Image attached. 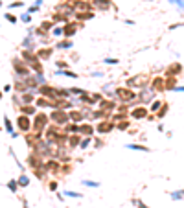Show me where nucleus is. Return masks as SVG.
<instances>
[{
    "mask_svg": "<svg viewBox=\"0 0 184 208\" xmlns=\"http://www.w3.org/2000/svg\"><path fill=\"white\" fill-rule=\"evenodd\" d=\"M48 122H50V116L44 114V113H37L31 120V131L33 133H44V129L48 127Z\"/></svg>",
    "mask_w": 184,
    "mask_h": 208,
    "instance_id": "nucleus-1",
    "label": "nucleus"
},
{
    "mask_svg": "<svg viewBox=\"0 0 184 208\" xmlns=\"http://www.w3.org/2000/svg\"><path fill=\"white\" fill-rule=\"evenodd\" d=\"M50 120H52V124L53 125H67L70 120H68V113L67 111H63V109H53V113L50 114Z\"/></svg>",
    "mask_w": 184,
    "mask_h": 208,
    "instance_id": "nucleus-2",
    "label": "nucleus"
},
{
    "mask_svg": "<svg viewBox=\"0 0 184 208\" xmlns=\"http://www.w3.org/2000/svg\"><path fill=\"white\" fill-rule=\"evenodd\" d=\"M114 94L118 96V100L123 101V103H129V101H133L134 98H136V92L131 90L129 87H118V89L114 90Z\"/></svg>",
    "mask_w": 184,
    "mask_h": 208,
    "instance_id": "nucleus-3",
    "label": "nucleus"
},
{
    "mask_svg": "<svg viewBox=\"0 0 184 208\" xmlns=\"http://www.w3.org/2000/svg\"><path fill=\"white\" fill-rule=\"evenodd\" d=\"M147 83H149V78H147L146 74L133 76L131 79H127V87H129V89H131V87H133V89H144Z\"/></svg>",
    "mask_w": 184,
    "mask_h": 208,
    "instance_id": "nucleus-4",
    "label": "nucleus"
},
{
    "mask_svg": "<svg viewBox=\"0 0 184 208\" xmlns=\"http://www.w3.org/2000/svg\"><path fill=\"white\" fill-rule=\"evenodd\" d=\"M15 124H17V129L20 131V133H30L31 131V120L26 114H18L17 120H15Z\"/></svg>",
    "mask_w": 184,
    "mask_h": 208,
    "instance_id": "nucleus-5",
    "label": "nucleus"
},
{
    "mask_svg": "<svg viewBox=\"0 0 184 208\" xmlns=\"http://www.w3.org/2000/svg\"><path fill=\"white\" fill-rule=\"evenodd\" d=\"M13 68H15V74L18 76V78H26V76H30V68H28V64L22 61V59H13Z\"/></svg>",
    "mask_w": 184,
    "mask_h": 208,
    "instance_id": "nucleus-6",
    "label": "nucleus"
},
{
    "mask_svg": "<svg viewBox=\"0 0 184 208\" xmlns=\"http://www.w3.org/2000/svg\"><path fill=\"white\" fill-rule=\"evenodd\" d=\"M28 166L31 170H39L44 166V160H42V155H39L37 151H33L31 155H28Z\"/></svg>",
    "mask_w": 184,
    "mask_h": 208,
    "instance_id": "nucleus-7",
    "label": "nucleus"
},
{
    "mask_svg": "<svg viewBox=\"0 0 184 208\" xmlns=\"http://www.w3.org/2000/svg\"><path fill=\"white\" fill-rule=\"evenodd\" d=\"M112 129H114V122H112V120H101V122L96 125V131H98L100 135H109Z\"/></svg>",
    "mask_w": 184,
    "mask_h": 208,
    "instance_id": "nucleus-8",
    "label": "nucleus"
},
{
    "mask_svg": "<svg viewBox=\"0 0 184 208\" xmlns=\"http://www.w3.org/2000/svg\"><path fill=\"white\" fill-rule=\"evenodd\" d=\"M39 94L42 96V98H46V100H55V87H50V85H41L39 87Z\"/></svg>",
    "mask_w": 184,
    "mask_h": 208,
    "instance_id": "nucleus-9",
    "label": "nucleus"
},
{
    "mask_svg": "<svg viewBox=\"0 0 184 208\" xmlns=\"http://www.w3.org/2000/svg\"><path fill=\"white\" fill-rule=\"evenodd\" d=\"M52 30H53V22L52 20H46V22H41V26L35 30V35L37 37H44V35L52 33Z\"/></svg>",
    "mask_w": 184,
    "mask_h": 208,
    "instance_id": "nucleus-10",
    "label": "nucleus"
},
{
    "mask_svg": "<svg viewBox=\"0 0 184 208\" xmlns=\"http://www.w3.org/2000/svg\"><path fill=\"white\" fill-rule=\"evenodd\" d=\"M44 171H50V173H59L61 171V160H55V158H50L48 162H44Z\"/></svg>",
    "mask_w": 184,
    "mask_h": 208,
    "instance_id": "nucleus-11",
    "label": "nucleus"
},
{
    "mask_svg": "<svg viewBox=\"0 0 184 208\" xmlns=\"http://www.w3.org/2000/svg\"><path fill=\"white\" fill-rule=\"evenodd\" d=\"M147 107H144V105H138V107H134L133 111H131V118L133 120H144V118H147Z\"/></svg>",
    "mask_w": 184,
    "mask_h": 208,
    "instance_id": "nucleus-12",
    "label": "nucleus"
},
{
    "mask_svg": "<svg viewBox=\"0 0 184 208\" xmlns=\"http://www.w3.org/2000/svg\"><path fill=\"white\" fill-rule=\"evenodd\" d=\"M164 89H166L164 76H157V78L153 79V83H151V90H153V92H160V90H164Z\"/></svg>",
    "mask_w": 184,
    "mask_h": 208,
    "instance_id": "nucleus-13",
    "label": "nucleus"
},
{
    "mask_svg": "<svg viewBox=\"0 0 184 208\" xmlns=\"http://www.w3.org/2000/svg\"><path fill=\"white\" fill-rule=\"evenodd\" d=\"M98 107H100V111H103L105 114H109V113L116 111V103H114V101H111V100H100Z\"/></svg>",
    "mask_w": 184,
    "mask_h": 208,
    "instance_id": "nucleus-14",
    "label": "nucleus"
},
{
    "mask_svg": "<svg viewBox=\"0 0 184 208\" xmlns=\"http://www.w3.org/2000/svg\"><path fill=\"white\" fill-rule=\"evenodd\" d=\"M92 6L96 9H100V11H109L112 7V2L111 0H92Z\"/></svg>",
    "mask_w": 184,
    "mask_h": 208,
    "instance_id": "nucleus-15",
    "label": "nucleus"
},
{
    "mask_svg": "<svg viewBox=\"0 0 184 208\" xmlns=\"http://www.w3.org/2000/svg\"><path fill=\"white\" fill-rule=\"evenodd\" d=\"M63 28H64V33H63V37H64V39H72L75 33H78V24H74V22L64 24Z\"/></svg>",
    "mask_w": 184,
    "mask_h": 208,
    "instance_id": "nucleus-16",
    "label": "nucleus"
},
{
    "mask_svg": "<svg viewBox=\"0 0 184 208\" xmlns=\"http://www.w3.org/2000/svg\"><path fill=\"white\" fill-rule=\"evenodd\" d=\"M180 70H182V67H180V63H171L169 67H168V70H166V78H175V76H179L180 74Z\"/></svg>",
    "mask_w": 184,
    "mask_h": 208,
    "instance_id": "nucleus-17",
    "label": "nucleus"
},
{
    "mask_svg": "<svg viewBox=\"0 0 184 208\" xmlns=\"http://www.w3.org/2000/svg\"><path fill=\"white\" fill-rule=\"evenodd\" d=\"M68 120L72 124H81L85 120V113L83 111H70L68 113Z\"/></svg>",
    "mask_w": 184,
    "mask_h": 208,
    "instance_id": "nucleus-18",
    "label": "nucleus"
},
{
    "mask_svg": "<svg viewBox=\"0 0 184 208\" xmlns=\"http://www.w3.org/2000/svg\"><path fill=\"white\" fill-rule=\"evenodd\" d=\"M52 53H53V48H41V50H37V53H35V56L41 59V61H46V59H50L52 57Z\"/></svg>",
    "mask_w": 184,
    "mask_h": 208,
    "instance_id": "nucleus-19",
    "label": "nucleus"
},
{
    "mask_svg": "<svg viewBox=\"0 0 184 208\" xmlns=\"http://www.w3.org/2000/svg\"><path fill=\"white\" fill-rule=\"evenodd\" d=\"M94 127L90 124H79V133L78 135H83V136H92L94 135Z\"/></svg>",
    "mask_w": 184,
    "mask_h": 208,
    "instance_id": "nucleus-20",
    "label": "nucleus"
},
{
    "mask_svg": "<svg viewBox=\"0 0 184 208\" xmlns=\"http://www.w3.org/2000/svg\"><path fill=\"white\" fill-rule=\"evenodd\" d=\"M4 129L7 131V133H9V136H11V138H17L18 135L15 133V127H13V122H11V120H9L7 116H4Z\"/></svg>",
    "mask_w": 184,
    "mask_h": 208,
    "instance_id": "nucleus-21",
    "label": "nucleus"
},
{
    "mask_svg": "<svg viewBox=\"0 0 184 208\" xmlns=\"http://www.w3.org/2000/svg\"><path fill=\"white\" fill-rule=\"evenodd\" d=\"M72 46H74L72 39H59V41H57V44H55L57 50H70Z\"/></svg>",
    "mask_w": 184,
    "mask_h": 208,
    "instance_id": "nucleus-22",
    "label": "nucleus"
},
{
    "mask_svg": "<svg viewBox=\"0 0 184 208\" xmlns=\"http://www.w3.org/2000/svg\"><path fill=\"white\" fill-rule=\"evenodd\" d=\"M18 109H20V114H26V116H35L37 114V107L35 105H22Z\"/></svg>",
    "mask_w": 184,
    "mask_h": 208,
    "instance_id": "nucleus-23",
    "label": "nucleus"
},
{
    "mask_svg": "<svg viewBox=\"0 0 184 208\" xmlns=\"http://www.w3.org/2000/svg\"><path fill=\"white\" fill-rule=\"evenodd\" d=\"M79 144H81V135H68V146H70V149L79 147Z\"/></svg>",
    "mask_w": 184,
    "mask_h": 208,
    "instance_id": "nucleus-24",
    "label": "nucleus"
},
{
    "mask_svg": "<svg viewBox=\"0 0 184 208\" xmlns=\"http://www.w3.org/2000/svg\"><path fill=\"white\" fill-rule=\"evenodd\" d=\"M33 105H35L37 109H44V107H52L53 101H52V100H46V98H42V96H41V98H37V100H35Z\"/></svg>",
    "mask_w": 184,
    "mask_h": 208,
    "instance_id": "nucleus-25",
    "label": "nucleus"
},
{
    "mask_svg": "<svg viewBox=\"0 0 184 208\" xmlns=\"http://www.w3.org/2000/svg\"><path fill=\"white\" fill-rule=\"evenodd\" d=\"M22 46H24V50H30V52H31V50H33V46H35V42H33V35H31V33L24 37V41H22Z\"/></svg>",
    "mask_w": 184,
    "mask_h": 208,
    "instance_id": "nucleus-26",
    "label": "nucleus"
},
{
    "mask_svg": "<svg viewBox=\"0 0 184 208\" xmlns=\"http://www.w3.org/2000/svg\"><path fill=\"white\" fill-rule=\"evenodd\" d=\"M74 15H75L78 20H90V19H94V11H78Z\"/></svg>",
    "mask_w": 184,
    "mask_h": 208,
    "instance_id": "nucleus-27",
    "label": "nucleus"
},
{
    "mask_svg": "<svg viewBox=\"0 0 184 208\" xmlns=\"http://www.w3.org/2000/svg\"><path fill=\"white\" fill-rule=\"evenodd\" d=\"M52 22H53V26H55L57 22H61V24L64 26V24H68V22H70V19H68V17H64V15L55 13V15H53V19H52Z\"/></svg>",
    "mask_w": 184,
    "mask_h": 208,
    "instance_id": "nucleus-28",
    "label": "nucleus"
},
{
    "mask_svg": "<svg viewBox=\"0 0 184 208\" xmlns=\"http://www.w3.org/2000/svg\"><path fill=\"white\" fill-rule=\"evenodd\" d=\"M64 133L67 135H78L79 133V124H67V129H64Z\"/></svg>",
    "mask_w": 184,
    "mask_h": 208,
    "instance_id": "nucleus-29",
    "label": "nucleus"
},
{
    "mask_svg": "<svg viewBox=\"0 0 184 208\" xmlns=\"http://www.w3.org/2000/svg\"><path fill=\"white\" fill-rule=\"evenodd\" d=\"M55 76H63V78H72V79H75V78H79L75 72H72V70H57L55 72Z\"/></svg>",
    "mask_w": 184,
    "mask_h": 208,
    "instance_id": "nucleus-30",
    "label": "nucleus"
},
{
    "mask_svg": "<svg viewBox=\"0 0 184 208\" xmlns=\"http://www.w3.org/2000/svg\"><path fill=\"white\" fill-rule=\"evenodd\" d=\"M140 100H142L144 103L151 101V100H153V90H151V89H149V92H147V90H144L142 94H140Z\"/></svg>",
    "mask_w": 184,
    "mask_h": 208,
    "instance_id": "nucleus-31",
    "label": "nucleus"
},
{
    "mask_svg": "<svg viewBox=\"0 0 184 208\" xmlns=\"http://www.w3.org/2000/svg\"><path fill=\"white\" fill-rule=\"evenodd\" d=\"M17 182H18V188H20V186H22V188H26V186L30 184V177H28V175H20V177L17 179Z\"/></svg>",
    "mask_w": 184,
    "mask_h": 208,
    "instance_id": "nucleus-32",
    "label": "nucleus"
},
{
    "mask_svg": "<svg viewBox=\"0 0 184 208\" xmlns=\"http://www.w3.org/2000/svg\"><path fill=\"white\" fill-rule=\"evenodd\" d=\"M127 149H133V151H149V147L142 146V144H127Z\"/></svg>",
    "mask_w": 184,
    "mask_h": 208,
    "instance_id": "nucleus-33",
    "label": "nucleus"
},
{
    "mask_svg": "<svg viewBox=\"0 0 184 208\" xmlns=\"http://www.w3.org/2000/svg\"><path fill=\"white\" fill-rule=\"evenodd\" d=\"M7 188H9V192H11V193H17L18 192V182H17V179L7 181Z\"/></svg>",
    "mask_w": 184,
    "mask_h": 208,
    "instance_id": "nucleus-34",
    "label": "nucleus"
},
{
    "mask_svg": "<svg viewBox=\"0 0 184 208\" xmlns=\"http://www.w3.org/2000/svg\"><path fill=\"white\" fill-rule=\"evenodd\" d=\"M162 105H164V103H162V101H158V100H155L153 103H151V107H149V111H151V113H158V111H160V109H162Z\"/></svg>",
    "mask_w": 184,
    "mask_h": 208,
    "instance_id": "nucleus-35",
    "label": "nucleus"
},
{
    "mask_svg": "<svg viewBox=\"0 0 184 208\" xmlns=\"http://www.w3.org/2000/svg\"><path fill=\"white\" fill-rule=\"evenodd\" d=\"M63 33H64V28L63 26H53V30H52V35L53 37H63Z\"/></svg>",
    "mask_w": 184,
    "mask_h": 208,
    "instance_id": "nucleus-36",
    "label": "nucleus"
},
{
    "mask_svg": "<svg viewBox=\"0 0 184 208\" xmlns=\"http://www.w3.org/2000/svg\"><path fill=\"white\" fill-rule=\"evenodd\" d=\"M90 142H92V136H85V138H81V144H79V149H86L90 146Z\"/></svg>",
    "mask_w": 184,
    "mask_h": 208,
    "instance_id": "nucleus-37",
    "label": "nucleus"
},
{
    "mask_svg": "<svg viewBox=\"0 0 184 208\" xmlns=\"http://www.w3.org/2000/svg\"><path fill=\"white\" fill-rule=\"evenodd\" d=\"M114 127H116V129L125 131V129L129 127V120H120V122H116V124H114Z\"/></svg>",
    "mask_w": 184,
    "mask_h": 208,
    "instance_id": "nucleus-38",
    "label": "nucleus"
},
{
    "mask_svg": "<svg viewBox=\"0 0 184 208\" xmlns=\"http://www.w3.org/2000/svg\"><path fill=\"white\" fill-rule=\"evenodd\" d=\"M64 197H74V199H81V193L79 192H72V190H67V192H64Z\"/></svg>",
    "mask_w": 184,
    "mask_h": 208,
    "instance_id": "nucleus-39",
    "label": "nucleus"
},
{
    "mask_svg": "<svg viewBox=\"0 0 184 208\" xmlns=\"http://www.w3.org/2000/svg\"><path fill=\"white\" fill-rule=\"evenodd\" d=\"M68 90H70V96H81V94H85V90L79 89V87H72V89H68Z\"/></svg>",
    "mask_w": 184,
    "mask_h": 208,
    "instance_id": "nucleus-40",
    "label": "nucleus"
},
{
    "mask_svg": "<svg viewBox=\"0 0 184 208\" xmlns=\"http://www.w3.org/2000/svg\"><path fill=\"white\" fill-rule=\"evenodd\" d=\"M81 182H83V186H89V188H98V186H100L98 181H86V179H85V181H81Z\"/></svg>",
    "mask_w": 184,
    "mask_h": 208,
    "instance_id": "nucleus-41",
    "label": "nucleus"
},
{
    "mask_svg": "<svg viewBox=\"0 0 184 208\" xmlns=\"http://www.w3.org/2000/svg\"><path fill=\"white\" fill-rule=\"evenodd\" d=\"M4 17H6V20H7V22H11V24H17V22H18V19H17L13 13H6Z\"/></svg>",
    "mask_w": 184,
    "mask_h": 208,
    "instance_id": "nucleus-42",
    "label": "nucleus"
},
{
    "mask_svg": "<svg viewBox=\"0 0 184 208\" xmlns=\"http://www.w3.org/2000/svg\"><path fill=\"white\" fill-rule=\"evenodd\" d=\"M55 67H57V70H67L68 64L64 63V61H55Z\"/></svg>",
    "mask_w": 184,
    "mask_h": 208,
    "instance_id": "nucleus-43",
    "label": "nucleus"
},
{
    "mask_svg": "<svg viewBox=\"0 0 184 208\" xmlns=\"http://www.w3.org/2000/svg\"><path fill=\"white\" fill-rule=\"evenodd\" d=\"M166 113H168V105L164 103V105H162V109H160V111H158V118L162 120V118H164V116H166Z\"/></svg>",
    "mask_w": 184,
    "mask_h": 208,
    "instance_id": "nucleus-44",
    "label": "nucleus"
},
{
    "mask_svg": "<svg viewBox=\"0 0 184 208\" xmlns=\"http://www.w3.org/2000/svg\"><path fill=\"white\" fill-rule=\"evenodd\" d=\"M103 63H105V64H118L120 61L114 59V57H105V59H103Z\"/></svg>",
    "mask_w": 184,
    "mask_h": 208,
    "instance_id": "nucleus-45",
    "label": "nucleus"
},
{
    "mask_svg": "<svg viewBox=\"0 0 184 208\" xmlns=\"http://www.w3.org/2000/svg\"><path fill=\"white\" fill-rule=\"evenodd\" d=\"M20 20H22V22H31V17H30V13H24V15H20Z\"/></svg>",
    "mask_w": 184,
    "mask_h": 208,
    "instance_id": "nucleus-46",
    "label": "nucleus"
},
{
    "mask_svg": "<svg viewBox=\"0 0 184 208\" xmlns=\"http://www.w3.org/2000/svg\"><path fill=\"white\" fill-rule=\"evenodd\" d=\"M24 6V2H11L9 4V9H15V7H22Z\"/></svg>",
    "mask_w": 184,
    "mask_h": 208,
    "instance_id": "nucleus-47",
    "label": "nucleus"
},
{
    "mask_svg": "<svg viewBox=\"0 0 184 208\" xmlns=\"http://www.w3.org/2000/svg\"><path fill=\"white\" fill-rule=\"evenodd\" d=\"M171 199H182V193H180V190H179V192H171Z\"/></svg>",
    "mask_w": 184,
    "mask_h": 208,
    "instance_id": "nucleus-48",
    "label": "nucleus"
},
{
    "mask_svg": "<svg viewBox=\"0 0 184 208\" xmlns=\"http://www.w3.org/2000/svg\"><path fill=\"white\" fill-rule=\"evenodd\" d=\"M171 4H175V6H179V7H182L184 9V0H169Z\"/></svg>",
    "mask_w": 184,
    "mask_h": 208,
    "instance_id": "nucleus-49",
    "label": "nucleus"
},
{
    "mask_svg": "<svg viewBox=\"0 0 184 208\" xmlns=\"http://www.w3.org/2000/svg\"><path fill=\"white\" fill-rule=\"evenodd\" d=\"M48 188H50L52 192H55V190H57V181H52V182L48 184Z\"/></svg>",
    "mask_w": 184,
    "mask_h": 208,
    "instance_id": "nucleus-50",
    "label": "nucleus"
},
{
    "mask_svg": "<svg viewBox=\"0 0 184 208\" xmlns=\"http://www.w3.org/2000/svg\"><path fill=\"white\" fill-rule=\"evenodd\" d=\"M35 11H39V7H37V6H30L26 13H30V15H31V13H35Z\"/></svg>",
    "mask_w": 184,
    "mask_h": 208,
    "instance_id": "nucleus-51",
    "label": "nucleus"
},
{
    "mask_svg": "<svg viewBox=\"0 0 184 208\" xmlns=\"http://www.w3.org/2000/svg\"><path fill=\"white\" fill-rule=\"evenodd\" d=\"M133 203H134V204H136V206H138V208H149V206H146V204H144V203H142V201H138V199H134V201H133Z\"/></svg>",
    "mask_w": 184,
    "mask_h": 208,
    "instance_id": "nucleus-52",
    "label": "nucleus"
},
{
    "mask_svg": "<svg viewBox=\"0 0 184 208\" xmlns=\"http://www.w3.org/2000/svg\"><path fill=\"white\" fill-rule=\"evenodd\" d=\"M4 92H11V85H9V83L4 85Z\"/></svg>",
    "mask_w": 184,
    "mask_h": 208,
    "instance_id": "nucleus-53",
    "label": "nucleus"
},
{
    "mask_svg": "<svg viewBox=\"0 0 184 208\" xmlns=\"http://www.w3.org/2000/svg\"><path fill=\"white\" fill-rule=\"evenodd\" d=\"M173 90H175V92H184V87H175Z\"/></svg>",
    "mask_w": 184,
    "mask_h": 208,
    "instance_id": "nucleus-54",
    "label": "nucleus"
},
{
    "mask_svg": "<svg viewBox=\"0 0 184 208\" xmlns=\"http://www.w3.org/2000/svg\"><path fill=\"white\" fill-rule=\"evenodd\" d=\"M41 4H42V0H35L33 2V6H37V7H41Z\"/></svg>",
    "mask_w": 184,
    "mask_h": 208,
    "instance_id": "nucleus-55",
    "label": "nucleus"
},
{
    "mask_svg": "<svg viewBox=\"0 0 184 208\" xmlns=\"http://www.w3.org/2000/svg\"><path fill=\"white\" fill-rule=\"evenodd\" d=\"M2 96H4V92H2V90H0V100H2Z\"/></svg>",
    "mask_w": 184,
    "mask_h": 208,
    "instance_id": "nucleus-56",
    "label": "nucleus"
},
{
    "mask_svg": "<svg viewBox=\"0 0 184 208\" xmlns=\"http://www.w3.org/2000/svg\"><path fill=\"white\" fill-rule=\"evenodd\" d=\"M180 193H182V195H184V190H180Z\"/></svg>",
    "mask_w": 184,
    "mask_h": 208,
    "instance_id": "nucleus-57",
    "label": "nucleus"
},
{
    "mask_svg": "<svg viewBox=\"0 0 184 208\" xmlns=\"http://www.w3.org/2000/svg\"><path fill=\"white\" fill-rule=\"evenodd\" d=\"M0 7H2V0H0Z\"/></svg>",
    "mask_w": 184,
    "mask_h": 208,
    "instance_id": "nucleus-58",
    "label": "nucleus"
}]
</instances>
